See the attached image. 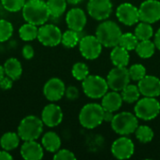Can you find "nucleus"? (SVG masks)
Instances as JSON below:
<instances>
[{"instance_id":"obj_1","label":"nucleus","mask_w":160,"mask_h":160,"mask_svg":"<svg viewBox=\"0 0 160 160\" xmlns=\"http://www.w3.org/2000/svg\"><path fill=\"white\" fill-rule=\"evenodd\" d=\"M22 12L26 22L38 26L46 23L50 19V12L44 0H26Z\"/></svg>"},{"instance_id":"obj_2","label":"nucleus","mask_w":160,"mask_h":160,"mask_svg":"<svg viewBox=\"0 0 160 160\" xmlns=\"http://www.w3.org/2000/svg\"><path fill=\"white\" fill-rule=\"evenodd\" d=\"M43 126L41 118L36 115H27L21 120L17 133L23 142L37 141L43 132Z\"/></svg>"},{"instance_id":"obj_3","label":"nucleus","mask_w":160,"mask_h":160,"mask_svg":"<svg viewBox=\"0 0 160 160\" xmlns=\"http://www.w3.org/2000/svg\"><path fill=\"white\" fill-rule=\"evenodd\" d=\"M122 34L121 28L112 21L101 22L96 30V37L100 43L107 48H113L119 45Z\"/></svg>"},{"instance_id":"obj_4","label":"nucleus","mask_w":160,"mask_h":160,"mask_svg":"<svg viewBox=\"0 0 160 160\" xmlns=\"http://www.w3.org/2000/svg\"><path fill=\"white\" fill-rule=\"evenodd\" d=\"M103 115L104 109L100 104L88 103L82 108L79 114V122L83 128L93 129L102 124Z\"/></svg>"},{"instance_id":"obj_5","label":"nucleus","mask_w":160,"mask_h":160,"mask_svg":"<svg viewBox=\"0 0 160 160\" xmlns=\"http://www.w3.org/2000/svg\"><path fill=\"white\" fill-rule=\"evenodd\" d=\"M111 125L115 133L127 136L135 133L139 127V121L135 114L128 112H123L114 115Z\"/></svg>"},{"instance_id":"obj_6","label":"nucleus","mask_w":160,"mask_h":160,"mask_svg":"<svg viewBox=\"0 0 160 160\" xmlns=\"http://www.w3.org/2000/svg\"><path fill=\"white\" fill-rule=\"evenodd\" d=\"M83 93L90 98H102L109 89L107 80L98 75H88L82 83Z\"/></svg>"},{"instance_id":"obj_7","label":"nucleus","mask_w":160,"mask_h":160,"mask_svg":"<svg viewBox=\"0 0 160 160\" xmlns=\"http://www.w3.org/2000/svg\"><path fill=\"white\" fill-rule=\"evenodd\" d=\"M135 115L142 120L150 121L155 119L160 112V103L156 98L144 97L137 101L134 108Z\"/></svg>"},{"instance_id":"obj_8","label":"nucleus","mask_w":160,"mask_h":160,"mask_svg":"<svg viewBox=\"0 0 160 160\" xmlns=\"http://www.w3.org/2000/svg\"><path fill=\"white\" fill-rule=\"evenodd\" d=\"M62 32L52 23H44L38 27V40L46 47H54L61 43Z\"/></svg>"},{"instance_id":"obj_9","label":"nucleus","mask_w":160,"mask_h":160,"mask_svg":"<svg viewBox=\"0 0 160 160\" xmlns=\"http://www.w3.org/2000/svg\"><path fill=\"white\" fill-rule=\"evenodd\" d=\"M109 88L112 91H122L130 82L128 68L127 67H114L107 76Z\"/></svg>"},{"instance_id":"obj_10","label":"nucleus","mask_w":160,"mask_h":160,"mask_svg":"<svg viewBox=\"0 0 160 160\" xmlns=\"http://www.w3.org/2000/svg\"><path fill=\"white\" fill-rule=\"evenodd\" d=\"M102 47L103 45L96 36H85L82 38L79 42L80 52L87 60L97 59L102 52Z\"/></svg>"},{"instance_id":"obj_11","label":"nucleus","mask_w":160,"mask_h":160,"mask_svg":"<svg viewBox=\"0 0 160 160\" xmlns=\"http://www.w3.org/2000/svg\"><path fill=\"white\" fill-rule=\"evenodd\" d=\"M87 11L89 15L98 21L108 19L112 12V4L111 0H89L87 3Z\"/></svg>"},{"instance_id":"obj_12","label":"nucleus","mask_w":160,"mask_h":160,"mask_svg":"<svg viewBox=\"0 0 160 160\" xmlns=\"http://www.w3.org/2000/svg\"><path fill=\"white\" fill-rule=\"evenodd\" d=\"M140 21L154 23L160 20V2L158 0H145L139 8Z\"/></svg>"},{"instance_id":"obj_13","label":"nucleus","mask_w":160,"mask_h":160,"mask_svg":"<svg viewBox=\"0 0 160 160\" xmlns=\"http://www.w3.org/2000/svg\"><path fill=\"white\" fill-rule=\"evenodd\" d=\"M66 85L64 82L59 78H51L43 86V95L47 100L51 102H56L65 96Z\"/></svg>"},{"instance_id":"obj_14","label":"nucleus","mask_w":160,"mask_h":160,"mask_svg":"<svg viewBox=\"0 0 160 160\" xmlns=\"http://www.w3.org/2000/svg\"><path fill=\"white\" fill-rule=\"evenodd\" d=\"M135 146L133 142L126 136L118 138L112 144V153L113 157L118 159L130 158L133 156Z\"/></svg>"},{"instance_id":"obj_15","label":"nucleus","mask_w":160,"mask_h":160,"mask_svg":"<svg viewBox=\"0 0 160 160\" xmlns=\"http://www.w3.org/2000/svg\"><path fill=\"white\" fill-rule=\"evenodd\" d=\"M116 17L125 25H134L140 21L139 8L130 3H123L116 8Z\"/></svg>"},{"instance_id":"obj_16","label":"nucleus","mask_w":160,"mask_h":160,"mask_svg":"<svg viewBox=\"0 0 160 160\" xmlns=\"http://www.w3.org/2000/svg\"><path fill=\"white\" fill-rule=\"evenodd\" d=\"M40 118L45 126L49 128H55L63 121L62 109L54 103L48 104L43 108Z\"/></svg>"},{"instance_id":"obj_17","label":"nucleus","mask_w":160,"mask_h":160,"mask_svg":"<svg viewBox=\"0 0 160 160\" xmlns=\"http://www.w3.org/2000/svg\"><path fill=\"white\" fill-rule=\"evenodd\" d=\"M141 95L144 97L157 98L160 96V80L152 75H145L138 83Z\"/></svg>"},{"instance_id":"obj_18","label":"nucleus","mask_w":160,"mask_h":160,"mask_svg":"<svg viewBox=\"0 0 160 160\" xmlns=\"http://www.w3.org/2000/svg\"><path fill=\"white\" fill-rule=\"evenodd\" d=\"M66 22L68 24V29H72L77 32H82L87 22L85 12L80 8H71L67 13Z\"/></svg>"},{"instance_id":"obj_19","label":"nucleus","mask_w":160,"mask_h":160,"mask_svg":"<svg viewBox=\"0 0 160 160\" xmlns=\"http://www.w3.org/2000/svg\"><path fill=\"white\" fill-rule=\"evenodd\" d=\"M43 146L37 141H24L21 146V156L25 160H40L44 156Z\"/></svg>"},{"instance_id":"obj_20","label":"nucleus","mask_w":160,"mask_h":160,"mask_svg":"<svg viewBox=\"0 0 160 160\" xmlns=\"http://www.w3.org/2000/svg\"><path fill=\"white\" fill-rule=\"evenodd\" d=\"M123 98L122 95L119 94L117 91H112V92H107L103 97L101 100V106L105 111H110V112H117L122 104H123Z\"/></svg>"},{"instance_id":"obj_21","label":"nucleus","mask_w":160,"mask_h":160,"mask_svg":"<svg viewBox=\"0 0 160 160\" xmlns=\"http://www.w3.org/2000/svg\"><path fill=\"white\" fill-rule=\"evenodd\" d=\"M6 76L9 77L13 81L19 80L22 74V63L15 57H10L7 59L3 65Z\"/></svg>"},{"instance_id":"obj_22","label":"nucleus","mask_w":160,"mask_h":160,"mask_svg":"<svg viewBox=\"0 0 160 160\" xmlns=\"http://www.w3.org/2000/svg\"><path fill=\"white\" fill-rule=\"evenodd\" d=\"M41 145L46 151L50 153H55L61 147V139L57 133L53 131H48L41 138Z\"/></svg>"},{"instance_id":"obj_23","label":"nucleus","mask_w":160,"mask_h":160,"mask_svg":"<svg viewBox=\"0 0 160 160\" xmlns=\"http://www.w3.org/2000/svg\"><path fill=\"white\" fill-rule=\"evenodd\" d=\"M111 60L114 67H127L129 63V53L125 48L117 45L111 52Z\"/></svg>"},{"instance_id":"obj_24","label":"nucleus","mask_w":160,"mask_h":160,"mask_svg":"<svg viewBox=\"0 0 160 160\" xmlns=\"http://www.w3.org/2000/svg\"><path fill=\"white\" fill-rule=\"evenodd\" d=\"M21 138L18 133L15 132H6L0 138V146L6 151H12L20 145Z\"/></svg>"},{"instance_id":"obj_25","label":"nucleus","mask_w":160,"mask_h":160,"mask_svg":"<svg viewBox=\"0 0 160 160\" xmlns=\"http://www.w3.org/2000/svg\"><path fill=\"white\" fill-rule=\"evenodd\" d=\"M156 48L157 47H156L155 42H153L151 39L140 40L135 51L141 58L147 59V58H150L154 55Z\"/></svg>"},{"instance_id":"obj_26","label":"nucleus","mask_w":160,"mask_h":160,"mask_svg":"<svg viewBox=\"0 0 160 160\" xmlns=\"http://www.w3.org/2000/svg\"><path fill=\"white\" fill-rule=\"evenodd\" d=\"M67 0H47V8L51 18L61 17L67 9Z\"/></svg>"},{"instance_id":"obj_27","label":"nucleus","mask_w":160,"mask_h":160,"mask_svg":"<svg viewBox=\"0 0 160 160\" xmlns=\"http://www.w3.org/2000/svg\"><path fill=\"white\" fill-rule=\"evenodd\" d=\"M38 27L33 23L26 22L19 28V37L23 41H32L38 38Z\"/></svg>"},{"instance_id":"obj_28","label":"nucleus","mask_w":160,"mask_h":160,"mask_svg":"<svg viewBox=\"0 0 160 160\" xmlns=\"http://www.w3.org/2000/svg\"><path fill=\"white\" fill-rule=\"evenodd\" d=\"M121 92L123 100L127 103L137 102L141 96L139 87L135 84H128Z\"/></svg>"},{"instance_id":"obj_29","label":"nucleus","mask_w":160,"mask_h":160,"mask_svg":"<svg viewBox=\"0 0 160 160\" xmlns=\"http://www.w3.org/2000/svg\"><path fill=\"white\" fill-rule=\"evenodd\" d=\"M134 34L139 40H147V39H151L152 37L154 36V29L151 23L142 22L138 23V25L136 26Z\"/></svg>"},{"instance_id":"obj_30","label":"nucleus","mask_w":160,"mask_h":160,"mask_svg":"<svg viewBox=\"0 0 160 160\" xmlns=\"http://www.w3.org/2000/svg\"><path fill=\"white\" fill-rule=\"evenodd\" d=\"M80 32L74 31L72 29H68L62 34V40L61 43L66 48H74L80 42Z\"/></svg>"},{"instance_id":"obj_31","label":"nucleus","mask_w":160,"mask_h":160,"mask_svg":"<svg viewBox=\"0 0 160 160\" xmlns=\"http://www.w3.org/2000/svg\"><path fill=\"white\" fill-rule=\"evenodd\" d=\"M139 41L140 40L135 36V34L125 33V34H122V36H121V38H120V41H119V45L129 52V51H133V50L136 49Z\"/></svg>"},{"instance_id":"obj_32","label":"nucleus","mask_w":160,"mask_h":160,"mask_svg":"<svg viewBox=\"0 0 160 160\" xmlns=\"http://www.w3.org/2000/svg\"><path fill=\"white\" fill-rule=\"evenodd\" d=\"M136 138L142 143L150 142L154 139V131L148 126H139L135 131Z\"/></svg>"},{"instance_id":"obj_33","label":"nucleus","mask_w":160,"mask_h":160,"mask_svg":"<svg viewBox=\"0 0 160 160\" xmlns=\"http://www.w3.org/2000/svg\"><path fill=\"white\" fill-rule=\"evenodd\" d=\"M72 76L77 80V81H83L88 75H89V68L88 66L84 63L78 62L73 65L72 70H71Z\"/></svg>"},{"instance_id":"obj_34","label":"nucleus","mask_w":160,"mask_h":160,"mask_svg":"<svg viewBox=\"0 0 160 160\" xmlns=\"http://www.w3.org/2000/svg\"><path fill=\"white\" fill-rule=\"evenodd\" d=\"M13 34V25L10 22L0 19V43L8 40Z\"/></svg>"},{"instance_id":"obj_35","label":"nucleus","mask_w":160,"mask_h":160,"mask_svg":"<svg viewBox=\"0 0 160 160\" xmlns=\"http://www.w3.org/2000/svg\"><path fill=\"white\" fill-rule=\"evenodd\" d=\"M26 0H1L3 8L9 12H18L22 9Z\"/></svg>"},{"instance_id":"obj_36","label":"nucleus","mask_w":160,"mask_h":160,"mask_svg":"<svg viewBox=\"0 0 160 160\" xmlns=\"http://www.w3.org/2000/svg\"><path fill=\"white\" fill-rule=\"evenodd\" d=\"M130 79L139 82L146 75V68L142 64H134L128 68Z\"/></svg>"},{"instance_id":"obj_37","label":"nucleus","mask_w":160,"mask_h":160,"mask_svg":"<svg viewBox=\"0 0 160 160\" xmlns=\"http://www.w3.org/2000/svg\"><path fill=\"white\" fill-rule=\"evenodd\" d=\"M54 160H75L76 157L74 153L68 149H59L57 152L54 153L53 156Z\"/></svg>"},{"instance_id":"obj_38","label":"nucleus","mask_w":160,"mask_h":160,"mask_svg":"<svg viewBox=\"0 0 160 160\" xmlns=\"http://www.w3.org/2000/svg\"><path fill=\"white\" fill-rule=\"evenodd\" d=\"M65 97L68 99V100H76L79 98V90L77 87L70 85L68 87H66V91H65Z\"/></svg>"},{"instance_id":"obj_39","label":"nucleus","mask_w":160,"mask_h":160,"mask_svg":"<svg viewBox=\"0 0 160 160\" xmlns=\"http://www.w3.org/2000/svg\"><path fill=\"white\" fill-rule=\"evenodd\" d=\"M22 57L26 60H29V59H32L34 54H35V51H34V48L32 45H29V44H26L23 46L22 50Z\"/></svg>"},{"instance_id":"obj_40","label":"nucleus","mask_w":160,"mask_h":160,"mask_svg":"<svg viewBox=\"0 0 160 160\" xmlns=\"http://www.w3.org/2000/svg\"><path fill=\"white\" fill-rule=\"evenodd\" d=\"M12 84H13V80L8 76H5L0 81V88L3 90H9L12 87Z\"/></svg>"},{"instance_id":"obj_41","label":"nucleus","mask_w":160,"mask_h":160,"mask_svg":"<svg viewBox=\"0 0 160 160\" xmlns=\"http://www.w3.org/2000/svg\"><path fill=\"white\" fill-rule=\"evenodd\" d=\"M113 117H114V115H113V112H112L105 111V110H104L103 121H105V122H109V123H112V121Z\"/></svg>"},{"instance_id":"obj_42","label":"nucleus","mask_w":160,"mask_h":160,"mask_svg":"<svg viewBox=\"0 0 160 160\" xmlns=\"http://www.w3.org/2000/svg\"><path fill=\"white\" fill-rule=\"evenodd\" d=\"M12 158H13L8 153V151H6L4 149L0 150V160H11Z\"/></svg>"},{"instance_id":"obj_43","label":"nucleus","mask_w":160,"mask_h":160,"mask_svg":"<svg viewBox=\"0 0 160 160\" xmlns=\"http://www.w3.org/2000/svg\"><path fill=\"white\" fill-rule=\"evenodd\" d=\"M156 47L160 51V28L158 30V32L155 35V40H154Z\"/></svg>"},{"instance_id":"obj_44","label":"nucleus","mask_w":160,"mask_h":160,"mask_svg":"<svg viewBox=\"0 0 160 160\" xmlns=\"http://www.w3.org/2000/svg\"><path fill=\"white\" fill-rule=\"evenodd\" d=\"M6 76V74H5V69H4V67L3 66H1L0 65V81L4 78Z\"/></svg>"},{"instance_id":"obj_45","label":"nucleus","mask_w":160,"mask_h":160,"mask_svg":"<svg viewBox=\"0 0 160 160\" xmlns=\"http://www.w3.org/2000/svg\"><path fill=\"white\" fill-rule=\"evenodd\" d=\"M82 0H67V2L70 5H77L81 2Z\"/></svg>"}]
</instances>
